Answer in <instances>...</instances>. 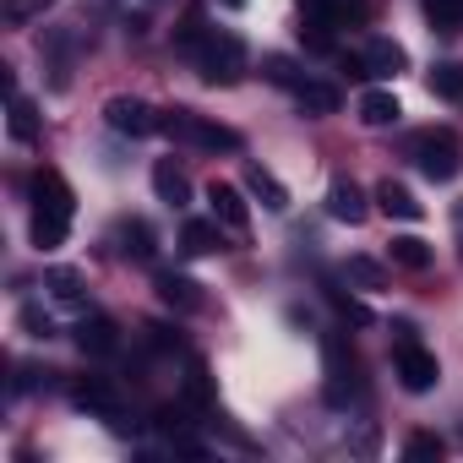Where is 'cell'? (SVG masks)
Wrapping results in <instances>:
<instances>
[{
	"mask_svg": "<svg viewBox=\"0 0 463 463\" xmlns=\"http://www.w3.org/2000/svg\"><path fill=\"white\" fill-rule=\"evenodd\" d=\"M196 66H202V77H207V82H218V88L241 82V77H246V39H241V33L213 28V33H207V44L196 50Z\"/></svg>",
	"mask_w": 463,
	"mask_h": 463,
	"instance_id": "cell-2",
	"label": "cell"
},
{
	"mask_svg": "<svg viewBox=\"0 0 463 463\" xmlns=\"http://www.w3.org/2000/svg\"><path fill=\"white\" fill-rule=\"evenodd\" d=\"M387 262H392V268H409V273H425V268H430V246L414 241V235H392Z\"/></svg>",
	"mask_w": 463,
	"mask_h": 463,
	"instance_id": "cell-17",
	"label": "cell"
},
{
	"mask_svg": "<svg viewBox=\"0 0 463 463\" xmlns=\"http://www.w3.org/2000/svg\"><path fill=\"white\" fill-rule=\"evenodd\" d=\"M164 131L175 142H185V147H202V153H241V131H229V126H218V120H207L196 109H169Z\"/></svg>",
	"mask_w": 463,
	"mask_h": 463,
	"instance_id": "cell-1",
	"label": "cell"
},
{
	"mask_svg": "<svg viewBox=\"0 0 463 463\" xmlns=\"http://www.w3.org/2000/svg\"><path fill=\"white\" fill-rule=\"evenodd\" d=\"M71 403L88 409V414H99V420H120V392H115L104 376H82V382L71 387Z\"/></svg>",
	"mask_w": 463,
	"mask_h": 463,
	"instance_id": "cell-7",
	"label": "cell"
},
{
	"mask_svg": "<svg viewBox=\"0 0 463 463\" xmlns=\"http://www.w3.org/2000/svg\"><path fill=\"white\" fill-rule=\"evenodd\" d=\"M120 251H126L131 262H153V257H158V241H153V229H147L142 218L120 223Z\"/></svg>",
	"mask_w": 463,
	"mask_h": 463,
	"instance_id": "cell-15",
	"label": "cell"
},
{
	"mask_svg": "<svg viewBox=\"0 0 463 463\" xmlns=\"http://www.w3.org/2000/svg\"><path fill=\"white\" fill-rule=\"evenodd\" d=\"M430 93H436L441 104H458V109H463V66H458V61H436V66H430Z\"/></svg>",
	"mask_w": 463,
	"mask_h": 463,
	"instance_id": "cell-18",
	"label": "cell"
},
{
	"mask_svg": "<svg viewBox=\"0 0 463 463\" xmlns=\"http://www.w3.org/2000/svg\"><path fill=\"white\" fill-rule=\"evenodd\" d=\"M44 289H50L61 306H88V295H82V273H71V268H55V273L44 279Z\"/></svg>",
	"mask_w": 463,
	"mask_h": 463,
	"instance_id": "cell-22",
	"label": "cell"
},
{
	"mask_svg": "<svg viewBox=\"0 0 463 463\" xmlns=\"http://www.w3.org/2000/svg\"><path fill=\"white\" fill-rule=\"evenodd\" d=\"M207 202H213V218L229 229V235H246V223H251V213H246V196L235 191V185H223V180H213L207 185Z\"/></svg>",
	"mask_w": 463,
	"mask_h": 463,
	"instance_id": "cell-6",
	"label": "cell"
},
{
	"mask_svg": "<svg viewBox=\"0 0 463 463\" xmlns=\"http://www.w3.org/2000/svg\"><path fill=\"white\" fill-rule=\"evenodd\" d=\"M398 115H403V109H398L392 93H365V99H360V120H365V126H398Z\"/></svg>",
	"mask_w": 463,
	"mask_h": 463,
	"instance_id": "cell-21",
	"label": "cell"
},
{
	"mask_svg": "<svg viewBox=\"0 0 463 463\" xmlns=\"http://www.w3.org/2000/svg\"><path fill=\"white\" fill-rule=\"evenodd\" d=\"M158 300H164V306H175V311H196V306H202L196 284H191V279H180V273H158Z\"/></svg>",
	"mask_w": 463,
	"mask_h": 463,
	"instance_id": "cell-19",
	"label": "cell"
},
{
	"mask_svg": "<svg viewBox=\"0 0 463 463\" xmlns=\"http://www.w3.org/2000/svg\"><path fill=\"white\" fill-rule=\"evenodd\" d=\"M327 213L338 218V223H365V196H360V185L354 180H333V191H327Z\"/></svg>",
	"mask_w": 463,
	"mask_h": 463,
	"instance_id": "cell-11",
	"label": "cell"
},
{
	"mask_svg": "<svg viewBox=\"0 0 463 463\" xmlns=\"http://www.w3.org/2000/svg\"><path fill=\"white\" fill-rule=\"evenodd\" d=\"M66 229H71V213L66 207H33V246L39 251L66 246Z\"/></svg>",
	"mask_w": 463,
	"mask_h": 463,
	"instance_id": "cell-9",
	"label": "cell"
},
{
	"mask_svg": "<svg viewBox=\"0 0 463 463\" xmlns=\"http://www.w3.org/2000/svg\"><path fill=\"white\" fill-rule=\"evenodd\" d=\"M218 246H223V235H218V218H213V223L191 218V223L180 229V251H185V257H207V251H218Z\"/></svg>",
	"mask_w": 463,
	"mask_h": 463,
	"instance_id": "cell-14",
	"label": "cell"
},
{
	"mask_svg": "<svg viewBox=\"0 0 463 463\" xmlns=\"http://www.w3.org/2000/svg\"><path fill=\"white\" fill-rule=\"evenodd\" d=\"M409 66V55H403V44H392V39H371L365 50H360V77H398Z\"/></svg>",
	"mask_w": 463,
	"mask_h": 463,
	"instance_id": "cell-8",
	"label": "cell"
},
{
	"mask_svg": "<svg viewBox=\"0 0 463 463\" xmlns=\"http://www.w3.org/2000/svg\"><path fill=\"white\" fill-rule=\"evenodd\" d=\"M392 365H398V382H403L409 392H430V387H436V376H441L436 354H430L425 344H414V338H398Z\"/></svg>",
	"mask_w": 463,
	"mask_h": 463,
	"instance_id": "cell-4",
	"label": "cell"
},
{
	"mask_svg": "<svg viewBox=\"0 0 463 463\" xmlns=\"http://www.w3.org/2000/svg\"><path fill=\"white\" fill-rule=\"evenodd\" d=\"M246 185L262 196V207H268V213H284V207H289V191H284V185H279L262 164H251V169H246Z\"/></svg>",
	"mask_w": 463,
	"mask_h": 463,
	"instance_id": "cell-20",
	"label": "cell"
},
{
	"mask_svg": "<svg viewBox=\"0 0 463 463\" xmlns=\"http://www.w3.org/2000/svg\"><path fill=\"white\" fill-rule=\"evenodd\" d=\"M77 344H82V354H115L120 349V327L109 317H82L77 322Z\"/></svg>",
	"mask_w": 463,
	"mask_h": 463,
	"instance_id": "cell-10",
	"label": "cell"
},
{
	"mask_svg": "<svg viewBox=\"0 0 463 463\" xmlns=\"http://www.w3.org/2000/svg\"><path fill=\"white\" fill-rule=\"evenodd\" d=\"M153 191H158V202H169V207H185V202H191V180H185L169 158L153 164Z\"/></svg>",
	"mask_w": 463,
	"mask_h": 463,
	"instance_id": "cell-12",
	"label": "cell"
},
{
	"mask_svg": "<svg viewBox=\"0 0 463 463\" xmlns=\"http://www.w3.org/2000/svg\"><path fill=\"white\" fill-rule=\"evenodd\" d=\"M104 120H109V131H120V137H153V131L164 126L147 99H126V93L104 104Z\"/></svg>",
	"mask_w": 463,
	"mask_h": 463,
	"instance_id": "cell-5",
	"label": "cell"
},
{
	"mask_svg": "<svg viewBox=\"0 0 463 463\" xmlns=\"http://www.w3.org/2000/svg\"><path fill=\"white\" fill-rule=\"evenodd\" d=\"M409 158L420 164V175L425 180H452L458 169H463V147H458V137L452 131H420V137H409Z\"/></svg>",
	"mask_w": 463,
	"mask_h": 463,
	"instance_id": "cell-3",
	"label": "cell"
},
{
	"mask_svg": "<svg viewBox=\"0 0 463 463\" xmlns=\"http://www.w3.org/2000/svg\"><path fill=\"white\" fill-rule=\"evenodd\" d=\"M12 137L17 142H33L39 137V115H33V104L23 93H12Z\"/></svg>",
	"mask_w": 463,
	"mask_h": 463,
	"instance_id": "cell-24",
	"label": "cell"
},
{
	"mask_svg": "<svg viewBox=\"0 0 463 463\" xmlns=\"http://www.w3.org/2000/svg\"><path fill=\"white\" fill-rule=\"evenodd\" d=\"M376 202H382V213H387V218H403V223H414V218L425 213V207L414 202V191H409V185H398V180H382V185H376Z\"/></svg>",
	"mask_w": 463,
	"mask_h": 463,
	"instance_id": "cell-13",
	"label": "cell"
},
{
	"mask_svg": "<svg viewBox=\"0 0 463 463\" xmlns=\"http://www.w3.org/2000/svg\"><path fill=\"white\" fill-rule=\"evenodd\" d=\"M349 279L365 284V289H382V284H387V273H382L376 262H365V257H349Z\"/></svg>",
	"mask_w": 463,
	"mask_h": 463,
	"instance_id": "cell-25",
	"label": "cell"
},
{
	"mask_svg": "<svg viewBox=\"0 0 463 463\" xmlns=\"http://www.w3.org/2000/svg\"><path fill=\"white\" fill-rule=\"evenodd\" d=\"M403 452H409V458H441V436L420 430V436H409V441H403Z\"/></svg>",
	"mask_w": 463,
	"mask_h": 463,
	"instance_id": "cell-26",
	"label": "cell"
},
{
	"mask_svg": "<svg viewBox=\"0 0 463 463\" xmlns=\"http://www.w3.org/2000/svg\"><path fill=\"white\" fill-rule=\"evenodd\" d=\"M295 104H300L306 115H333V109H338V88H333V82L306 77V82L295 88Z\"/></svg>",
	"mask_w": 463,
	"mask_h": 463,
	"instance_id": "cell-16",
	"label": "cell"
},
{
	"mask_svg": "<svg viewBox=\"0 0 463 463\" xmlns=\"http://www.w3.org/2000/svg\"><path fill=\"white\" fill-rule=\"evenodd\" d=\"M55 6V0H0V17H6V28H28L33 17H44Z\"/></svg>",
	"mask_w": 463,
	"mask_h": 463,
	"instance_id": "cell-23",
	"label": "cell"
}]
</instances>
